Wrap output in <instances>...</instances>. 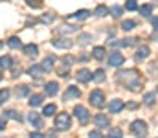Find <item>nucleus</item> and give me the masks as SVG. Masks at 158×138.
Segmentation results:
<instances>
[{
    "label": "nucleus",
    "instance_id": "f257e3e1",
    "mask_svg": "<svg viewBox=\"0 0 158 138\" xmlns=\"http://www.w3.org/2000/svg\"><path fill=\"white\" fill-rule=\"evenodd\" d=\"M118 81L127 87L129 90H140L142 89V79H140V74L136 70H123L118 74Z\"/></svg>",
    "mask_w": 158,
    "mask_h": 138
},
{
    "label": "nucleus",
    "instance_id": "f03ea898",
    "mask_svg": "<svg viewBox=\"0 0 158 138\" xmlns=\"http://www.w3.org/2000/svg\"><path fill=\"white\" fill-rule=\"evenodd\" d=\"M131 131H132V135H134L136 138H145L147 136V133H149V127H147L145 122L136 120V122L131 123Z\"/></svg>",
    "mask_w": 158,
    "mask_h": 138
},
{
    "label": "nucleus",
    "instance_id": "7ed1b4c3",
    "mask_svg": "<svg viewBox=\"0 0 158 138\" xmlns=\"http://www.w3.org/2000/svg\"><path fill=\"white\" fill-rule=\"evenodd\" d=\"M55 127H57L59 131H68V129L72 127V118H70L66 112L57 114V118H55Z\"/></svg>",
    "mask_w": 158,
    "mask_h": 138
},
{
    "label": "nucleus",
    "instance_id": "20e7f679",
    "mask_svg": "<svg viewBox=\"0 0 158 138\" xmlns=\"http://www.w3.org/2000/svg\"><path fill=\"white\" fill-rule=\"evenodd\" d=\"M90 103L94 107H98V109L105 107V94H103V90H92V94H90Z\"/></svg>",
    "mask_w": 158,
    "mask_h": 138
},
{
    "label": "nucleus",
    "instance_id": "39448f33",
    "mask_svg": "<svg viewBox=\"0 0 158 138\" xmlns=\"http://www.w3.org/2000/svg\"><path fill=\"white\" fill-rule=\"evenodd\" d=\"M74 116L77 118L83 125H85V123H88V120H90V114H88V111H86L85 107H81V105H76V107H74Z\"/></svg>",
    "mask_w": 158,
    "mask_h": 138
},
{
    "label": "nucleus",
    "instance_id": "423d86ee",
    "mask_svg": "<svg viewBox=\"0 0 158 138\" xmlns=\"http://www.w3.org/2000/svg\"><path fill=\"white\" fill-rule=\"evenodd\" d=\"M88 15H90V11H88V9H79V11H76L74 15L66 17V20H68V22H79V20L88 19Z\"/></svg>",
    "mask_w": 158,
    "mask_h": 138
},
{
    "label": "nucleus",
    "instance_id": "0eeeda50",
    "mask_svg": "<svg viewBox=\"0 0 158 138\" xmlns=\"http://www.w3.org/2000/svg\"><path fill=\"white\" fill-rule=\"evenodd\" d=\"M149 53H151V50H149V46L142 44L136 48V52H134V59L136 61H143V59H147L149 57Z\"/></svg>",
    "mask_w": 158,
    "mask_h": 138
},
{
    "label": "nucleus",
    "instance_id": "6e6552de",
    "mask_svg": "<svg viewBox=\"0 0 158 138\" xmlns=\"http://www.w3.org/2000/svg\"><path fill=\"white\" fill-rule=\"evenodd\" d=\"M81 96V92L77 90V87H68L66 92L63 94V101H70V99H77Z\"/></svg>",
    "mask_w": 158,
    "mask_h": 138
},
{
    "label": "nucleus",
    "instance_id": "1a4fd4ad",
    "mask_svg": "<svg viewBox=\"0 0 158 138\" xmlns=\"http://www.w3.org/2000/svg\"><path fill=\"white\" fill-rule=\"evenodd\" d=\"M123 63H125V57H123L119 52L110 53V57H109V65H110V66H121Z\"/></svg>",
    "mask_w": 158,
    "mask_h": 138
},
{
    "label": "nucleus",
    "instance_id": "9d476101",
    "mask_svg": "<svg viewBox=\"0 0 158 138\" xmlns=\"http://www.w3.org/2000/svg\"><path fill=\"white\" fill-rule=\"evenodd\" d=\"M76 77H77L79 83H88L90 79H92V72H88V70H79L77 74H76Z\"/></svg>",
    "mask_w": 158,
    "mask_h": 138
},
{
    "label": "nucleus",
    "instance_id": "9b49d317",
    "mask_svg": "<svg viewBox=\"0 0 158 138\" xmlns=\"http://www.w3.org/2000/svg\"><path fill=\"white\" fill-rule=\"evenodd\" d=\"M105 55H107V50H105L103 46H94V48H92V57H94V59L101 61V59H105Z\"/></svg>",
    "mask_w": 158,
    "mask_h": 138
},
{
    "label": "nucleus",
    "instance_id": "f8f14e48",
    "mask_svg": "<svg viewBox=\"0 0 158 138\" xmlns=\"http://www.w3.org/2000/svg\"><path fill=\"white\" fill-rule=\"evenodd\" d=\"M28 74H30L31 77H35V79H40V77L44 76V70H42V66H40V65H33V66L28 70Z\"/></svg>",
    "mask_w": 158,
    "mask_h": 138
},
{
    "label": "nucleus",
    "instance_id": "ddd939ff",
    "mask_svg": "<svg viewBox=\"0 0 158 138\" xmlns=\"http://www.w3.org/2000/svg\"><path fill=\"white\" fill-rule=\"evenodd\" d=\"M94 123L98 125V127H109V118L105 116V114H98V116H94Z\"/></svg>",
    "mask_w": 158,
    "mask_h": 138
},
{
    "label": "nucleus",
    "instance_id": "4468645a",
    "mask_svg": "<svg viewBox=\"0 0 158 138\" xmlns=\"http://www.w3.org/2000/svg\"><path fill=\"white\" fill-rule=\"evenodd\" d=\"M123 107H125V105H123L121 99H112V101L109 103V111H110V112H119Z\"/></svg>",
    "mask_w": 158,
    "mask_h": 138
},
{
    "label": "nucleus",
    "instance_id": "2eb2a0df",
    "mask_svg": "<svg viewBox=\"0 0 158 138\" xmlns=\"http://www.w3.org/2000/svg\"><path fill=\"white\" fill-rule=\"evenodd\" d=\"M44 90L48 96H55L57 90H59V85L55 83V81H50V83H46V87H44Z\"/></svg>",
    "mask_w": 158,
    "mask_h": 138
},
{
    "label": "nucleus",
    "instance_id": "dca6fc26",
    "mask_svg": "<svg viewBox=\"0 0 158 138\" xmlns=\"http://www.w3.org/2000/svg\"><path fill=\"white\" fill-rule=\"evenodd\" d=\"M28 118H30V123H31V125H35V127H42V125H44V122L40 120V116H39V114H35V112H30V114H28Z\"/></svg>",
    "mask_w": 158,
    "mask_h": 138
},
{
    "label": "nucleus",
    "instance_id": "f3484780",
    "mask_svg": "<svg viewBox=\"0 0 158 138\" xmlns=\"http://www.w3.org/2000/svg\"><path fill=\"white\" fill-rule=\"evenodd\" d=\"M53 46H55V48H64V50H68V48L72 46V41L63 37V39H57V41H53Z\"/></svg>",
    "mask_w": 158,
    "mask_h": 138
},
{
    "label": "nucleus",
    "instance_id": "a211bd4d",
    "mask_svg": "<svg viewBox=\"0 0 158 138\" xmlns=\"http://www.w3.org/2000/svg\"><path fill=\"white\" fill-rule=\"evenodd\" d=\"M53 63H55V57H52V55H48V57H46V59L42 61V65H40V66H42V70H44V72H46V70L50 72V70L53 68Z\"/></svg>",
    "mask_w": 158,
    "mask_h": 138
},
{
    "label": "nucleus",
    "instance_id": "6ab92c4d",
    "mask_svg": "<svg viewBox=\"0 0 158 138\" xmlns=\"http://www.w3.org/2000/svg\"><path fill=\"white\" fill-rule=\"evenodd\" d=\"M24 53H26L28 57H35V55L39 53V48L35 44H28V46H24Z\"/></svg>",
    "mask_w": 158,
    "mask_h": 138
},
{
    "label": "nucleus",
    "instance_id": "aec40b11",
    "mask_svg": "<svg viewBox=\"0 0 158 138\" xmlns=\"http://www.w3.org/2000/svg\"><path fill=\"white\" fill-rule=\"evenodd\" d=\"M138 24H136V20H123L121 22V30H125V31H131V30H134Z\"/></svg>",
    "mask_w": 158,
    "mask_h": 138
},
{
    "label": "nucleus",
    "instance_id": "412c9836",
    "mask_svg": "<svg viewBox=\"0 0 158 138\" xmlns=\"http://www.w3.org/2000/svg\"><path fill=\"white\" fill-rule=\"evenodd\" d=\"M42 99H44V98H42L40 94H33V96L30 98V105H31V107H39V105H42Z\"/></svg>",
    "mask_w": 158,
    "mask_h": 138
},
{
    "label": "nucleus",
    "instance_id": "4be33fe9",
    "mask_svg": "<svg viewBox=\"0 0 158 138\" xmlns=\"http://www.w3.org/2000/svg\"><path fill=\"white\" fill-rule=\"evenodd\" d=\"M140 13H142L143 17H151V13H153V6H151V4H143V6H140Z\"/></svg>",
    "mask_w": 158,
    "mask_h": 138
},
{
    "label": "nucleus",
    "instance_id": "5701e85b",
    "mask_svg": "<svg viewBox=\"0 0 158 138\" xmlns=\"http://www.w3.org/2000/svg\"><path fill=\"white\" fill-rule=\"evenodd\" d=\"M143 101H145V105H155V101H156V92H149V94H145V98H143Z\"/></svg>",
    "mask_w": 158,
    "mask_h": 138
},
{
    "label": "nucleus",
    "instance_id": "b1692460",
    "mask_svg": "<svg viewBox=\"0 0 158 138\" xmlns=\"http://www.w3.org/2000/svg\"><path fill=\"white\" fill-rule=\"evenodd\" d=\"M0 66H2V68H9V66H13V59H11L9 55L0 57Z\"/></svg>",
    "mask_w": 158,
    "mask_h": 138
},
{
    "label": "nucleus",
    "instance_id": "393cba45",
    "mask_svg": "<svg viewBox=\"0 0 158 138\" xmlns=\"http://www.w3.org/2000/svg\"><path fill=\"white\" fill-rule=\"evenodd\" d=\"M30 94V87L28 85H20L19 89H17V98H24V96H28Z\"/></svg>",
    "mask_w": 158,
    "mask_h": 138
},
{
    "label": "nucleus",
    "instance_id": "a878e982",
    "mask_svg": "<svg viewBox=\"0 0 158 138\" xmlns=\"http://www.w3.org/2000/svg\"><path fill=\"white\" fill-rule=\"evenodd\" d=\"M92 79H94V81H98V83L105 81V72H103V70H96V72L92 74Z\"/></svg>",
    "mask_w": 158,
    "mask_h": 138
},
{
    "label": "nucleus",
    "instance_id": "bb28decb",
    "mask_svg": "<svg viewBox=\"0 0 158 138\" xmlns=\"http://www.w3.org/2000/svg\"><path fill=\"white\" fill-rule=\"evenodd\" d=\"M94 15H98V17H105V15H109L107 6H98V7H96V11H94Z\"/></svg>",
    "mask_w": 158,
    "mask_h": 138
},
{
    "label": "nucleus",
    "instance_id": "cd10ccee",
    "mask_svg": "<svg viewBox=\"0 0 158 138\" xmlns=\"http://www.w3.org/2000/svg\"><path fill=\"white\" fill-rule=\"evenodd\" d=\"M42 114H44V116H52V114H55V105H53V103L46 105V107L42 109Z\"/></svg>",
    "mask_w": 158,
    "mask_h": 138
},
{
    "label": "nucleus",
    "instance_id": "c85d7f7f",
    "mask_svg": "<svg viewBox=\"0 0 158 138\" xmlns=\"http://www.w3.org/2000/svg\"><path fill=\"white\" fill-rule=\"evenodd\" d=\"M7 46H9V48H13V50L20 48V39H19V37H11V39L7 41Z\"/></svg>",
    "mask_w": 158,
    "mask_h": 138
},
{
    "label": "nucleus",
    "instance_id": "c756f323",
    "mask_svg": "<svg viewBox=\"0 0 158 138\" xmlns=\"http://www.w3.org/2000/svg\"><path fill=\"white\" fill-rule=\"evenodd\" d=\"M109 11H110V13H112V17H116V19H119V17H121V13H123V9H121L119 6H112Z\"/></svg>",
    "mask_w": 158,
    "mask_h": 138
},
{
    "label": "nucleus",
    "instance_id": "7c9ffc66",
    "mask_svg": "<svg viewBox=\"0 0 158 138\" xmlns=\"http://www.w3.org/2000/svg\"><path fill=\"white\" fill-rule=\"evenodd\" d=\"M7 99H9V90H7V89L0 90V105H4V103H6Z\"/></svg>",
    "mask_w": 158,
    "mask_h": 138
},
{
    "label": "nucleus",
    "instance_id": "2f4dec72",
    "mask_svg": "<svg viewBox=\"0 0 158 138\" xmlns=\"http://www.w3.org/2000/svg\"><path fill=\"white\" fill-rule=\"evenodd\" d=\"M136 7H138V2H136V0H127V2H125V9L134 11Z\"/></svg>",
    "mask_w": 158,
    "mask_h": 138
},
{
    "label": "nucleus",
    "instance_id": "473e14b6",
    "mask_svg": "<svg viewBox=\"0 0 158 138\" xmlns=\"http://www.w3.org/2000/svg\"><path fill=\"white\" fill-rule=\"evenodd\" d=\"M109 138H123V133H121V129H112V131L109 133Z\"/></svg>",
    "mask_w": 158,
    "mask_h": 138
},
{
    "label": "nucleus",
    "instance_id": "72a5a7b5",
    "mask_svg": "<svg viewBox=\"0 0 158 138\" xmlns=\"http://www.w3.org/2000/svg\"><path fill=\"white\" fill-rule=\"evenodd\" d=\"M26 4H28L30 7H35V9H37V7L42 6V0H26Z\"/></svg>",
    "mask_w": 158,
    "mask_h": 138
},
{
    "label": "nucleus",
    "instance_id": "f704fd0d",
    "mask_svg": "<svg viewBox=\"0 0 158 138\" xmlns=\"http://www.w3.org/2000/svg\"><path fill=\"white\" fill-rule=\"evenodd\" d=\"M40 20H42L44 24H50V22H53V20H55V17H53L52 13H46V15H44V17H42Z\"/></svg>",
    "mask_w": 158,
    "mask_h": 138
},
{
    "label": "nucleus",
    "instance_id": "c9c22d12",
    "mask_svg": "<svg viewBox=\"0 0 158 138\" xmlns=\"http://www.w3.org/2000/svg\"><path fill=\"white\" fill-rule=\"evenodd\" d=\"M88 138H103V135L99 131H92V133H88Z\"/></svg>",
    "mask_w": 158,
    "mask_h": 138
},
{
    "label": "nucleus",
    "instance_id": "e433bc0d",
    "mask_svg": "<svg viewBox=\"0 0 158 138\" xmlns=\"http://www.w3.org/2000/svg\"><path fill=\"white\" fill-rule=\"evenodd\" d=\"M30 138H46V136H44L42 133H31V135H30Z\"/></svg>",
    "mask_w": 158,
    "mask_h": 138
},
{
    "label": "nucleus",
    "instance_id": "4c0bfd02",
    "mask_svg": "<svg viewBox=\"0 0 158 138\" xmlns=\"http://www.w3.org/2000/svg\"><path fill=\"white\" fill-rule=\"evenodd\" d=\"M127 107H129V109H136V107H138V105H136V103H134V101H129V105H127Z\"/></svg>",
    "mask_w": 158,
    "mask_h": 138
},
{
    "label": "nucleus",
    "instance_id": "58836bf2",
    "mask_svg": "<svg viewBox=\"0 0 158 138\" xmlns=\"http://www.w3.org/2000/svg\"><path fill=\"white\" fill-rule=\"evenodd\" d=\"M4 127H6V122H2V120H0V129H4Z\"/></svg>",
    "mask_w": 158,
    "mask_h": 138
},
{
    "label": "nucleus",
    "instance_id": "ea45409f",
    "mask_svg": "<svg viewBox=\"0 0 158 138\" xmlns=\"http://www.w3.org/2000/svg\"><path fill=\"white\" fill-rule=\"evenodd\" d=\"M0 79H2V74H0Z\"/></svg>",
    "mask_w": 158,
    "mask_h": 138
},
{
    "label": "nucleus",
    "instance_id": "a19ab883",
    "mask_svg": "<svg viewBox=\"0 0 158 138\" xmlns=\"http://www.w3.org/2000/svg\"><path fill=\"white\" fill-rule=\"evenodd\" d=\"M0 48H2V43H0Z\"/></svg>",
    "mask_w": 158,
    "mask_h": 138
}]
</instances>
